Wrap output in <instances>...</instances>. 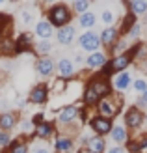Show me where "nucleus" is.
<instances>
[{
	"label": "nucleus",
	"instance_id": "23",
	"mask_svg": "<svg viewBox=\"0 0 147 153\" xmlns=\"http://www.w3.org/2000/svg\"><path fill=\"white\" fill-rule=\"evenodd\" d=\"M56 151L58 153H71L73 151V140L67 136H58L56 138Z\"/></svg>",
	"mask_w": 147,
	"mask_h": 153
},
{
	"label": "nucleus",
	"instance_id": "22",
	"mask_svg": "<svg viewBox=\"0 0 147 153\" xmlns=\"http://www.w3.org/2000/svg\"><path fill=\"white\" fill-rule=\"evenodd\" d=\"M82 99H84V105L88 106V108H91V106H97L99 105V95L95 94L93 90H91L88 84H86V88H84V95H82Z\"/></svg>",
	"mask_w": 147,
	"mask_h": 153
},
{
	"label": "nucleus",
	"instance_id": "8",
	"mask_svg": "<svg viewBox=\"0 0 147 153\" xmlns=\"http://www.w3.org/2000/svg\"><path fill=\"white\" fill-rule=\"evenodd\" d=\"M99 37H100V45L110 51L114 45H115V41L121 37V36H119V28H117V26H106L103 32H100Z\"/></svg>",
	"mask_w": 147,
	"mask_h": 153
},
{
	"label": "nucleus",
	"instance_id": "13",
	"mask_svg": "<svg viewBox=\"0 0 147 153\" xmlns=\"http://www.w3.org/2000/svg\"><path fill=\"white\" fill-rule=\"evenodd\" d=\"M35 69L41 76H50L54 73V69H56V65H54V60L50 56H41L35 64Z\"/></svg>",
	"mask_w": 147,
	"mask_h": 153
},
{
	"label": "nucleus",
	"instance_id": "1",
	"mask_svg": "<svg viewBox=\"0 0 147 153\" xmlns=\"http://www.w3.org/2000/svg\"><path fill=\"white\" fill-rule=\"evenodd\" d=\"M47 21L50 22L52 26H58V28H64L67 26L69 22H71L73 19V13L71 10L65 6V4H56V6H52L49 7V11H47Z\"/></svg>",
	"mask_w": 147,
	"mask_h": 153
},
{
	"label": "nucleus",
	"instance_id": "12",
	"mask_svg": "<svg viewBox=\"0 0 147 153\" xmlns=\"http://www.w3.org/2000/svg\"><path fill=\"white\" fill-rule=\"evenodd\" d=\"M132 84V75H130L129 71H123V73H117L114 76V82H112V88L115 90V91H125V90H129V86Z\"/></svg>",
	"mask_w": 147,
	"mask_h": 153
},
{
	"label": "nucleus",
	"instance_id": "26",
	"mask_svg": "<svg viewBox=\"0 0 147 153\" xmlns=\"http://www.w3.org/2000/svg\"><path fill=\"white\" fill-rule=\"evenodd\" d=\"M73 11L78 13V15L89 11V2L88 0H76V2H73Z\"/></svg>",
	"mask_w": 147,
	"mask_h": 153
},
{
	"label": "nucleus",
	"instance_id": "2",
	"mask_svg": "<svg viewBox=\"0 0 147 153\" xmlns=\"http://www.w3.org/2000/svg\"><path fill=\"white\" fill-rule=\"evenodd\" d=\"M145 123V114L142 108H138L136 105L129 106L123 116V125L127 127V131H138L142 125Z\"/></svg>",
	"mask_w": 147,
	"mask_h": 153
},
{
	"label": "nucleus",
	"instance_id": "35",
	"mask_svg": "<svg viewBox=\"0 0 147 153\" xmlns=\"http://www.w3.org/2000/svg\"><path fill=\"white\" fill-rule=\"evenodd\" d=\"M106 153H127V149L123 148V146H114L110 149H106Z\"/></svg>",
	"mask_w": 147,
	"mask_h": 153
},
{
	"label": "nucleus",
	"instance_id": "40",
	"mask_svg": "<svg viewBox=\"0 0 147 153\" xmlns=\"http://www.w3.org/2000/svg\"><path fill=\"white\" fill-rule=\"evenodd\" d=\"M145 123H147V112H145Z\"/></svg>",
	"mask_w": 147,
	"mask_h": 153
},
{
	"label": "nucleus",
	"instance_id": "3",
	"mask_svg": "<svg viewBox=\"0 0 147 153\" xmlns=\"http://www.w3.org/2000/svg\"><path fill=\"white\" fill-rule=\"evenodd\" d=\"M114 95V94H112ZM106 97V99H100L99 105H97V112H99V116H103V118H108V120H112L115 114L119 112V108L123 106V99H114V97Z\"/></svg>",
	"mask_w": 147,
	"mask_h": 153
},
{
	"label": "nucleus",
	"instance_id": "29",
	"mask_svg": "<svg viewBox=\"0 0 147 153\" xmlns=\"http://www.w3.org/2000/svg\"><path fill=\"white\" fill-rule=\"evenodd\" d=\"M10 153H28V146L22 144V142H19V140H15L10 146Z\"/></svg>",
	"mask_w": 147,
	"mask_h": 153
},
{
	"label": "nucleus",
	"instance_id": "16",
	"mask_svg": "<svg viewBox=\"0 0 147 153\" xmlns=\"http://www.w3.org/2000/svg\"><path fill=\"white\" fill-rule=\"evenodd\" d=\"M35 34L39 36L43 41H49L50 37H52V34H54V26L50 25L47 19L39 21V22H37V26H35Z\"/></svg>",
	"mask_w": 147,
	"mask_h": 153
},
{
	"label": "nucleus",
	"instance_id": "15",
	"mask_svg": "<svg viewBox=\"0 0 147 153\" xmlns=\"http://www.w3.org/2000/svg\"><path fill=\"white\" fill-rule=\"evenodd\" d=\"M108 60H110V58H108L104 52L99 51V52H93V54H89L86 58V65L89 67V69H100V67L108 62Z\"/></svg>",
	"mask_w": 147,
	"mask_h": 153
},
{
	"label": "nucleus",
	"instance_id": "4",
	"mask_svg": "<svg viewBox=\"0 0 147 153\" xmlns=\"http://www.w3.org/2000/svg\"><path fill=\"white\" fill-rule=\"evenodd\" d=\"M89 127H91V131L95 133V136H104L106 134H110L112 133V127H114V121L112 120H108V118H103V116H93L89 120Z\"/></svg>",
	"mask_w": 147,
	"mask_h": 153
},
{
	"label": "nucleus",
	"instance_id": "5",
	"mask_svg": "<svg viewBox=\"0 0 147 153\" xmlns=\"http://www.w3.org/2000/svg\"><path fill=\"white\" fill-rule=\"evenodd\" d=\"M78 45H80L82 51L89 52V54L99 52V47H103V45H100V37H99V34H95V32H86V34H82V36L78 37Z\"/></svg>",
	"mask_w": 147,
	"mask_h": 153
},
{
	"label": "nucleus",
	"instance_id": "31",
	"mask_svg": "<svg viewBox=\"0 0 147 153\" xmlns=\"http://www.w3.org/2000/svg\"><path fill=\"white\" fill-rule=\"evenodd\" d=\"M50 49H52V45H50L49 41H41V43H37V47H35V51L41 52L43 56H47L49 52H50Z\"/></svg>",
	"mask_w": 147,
	"mask_h": 153
},
{
	"label": "nucleus",
	"instance_id": "27",
	"mask_svg": "<svg viewBox=\"0 0 147 153\" xmlns=\"http://www.w3.org/2000/svg\"><path fill=\"white\" fill-rule=\"evenodd\" d=\"M100 21H103L106 26H112L115 22V13L112 10H104L103 13H100Z\"/></svg>",
	"mask_w": 147,
	"mask_h": 153
},
{
	"label": "nucleus",
	"instance_id": "17",
	"mask_svg": "<svg viewBox=\"0 0 147 153\" xmlns=\"http://www.w3.org/2000/svg\"><path fill=\"white\" fill-rule=\"evenodd\" d=\"M138 22V17L132 13H127V15H123V19H121V26H119V36L121 37H127V34L130 32V28H132L134 25Z\"/></svg>",
	"mask_w": 147,
	"mask_h": 153
},
{
	"label": "nucleus",
	"instance_id": "7",
	"mask_svg": "<svg viewBox=\"0 0 147 153\" xmlns=\"http://www.w3.org/2000/svg\"><path fill=\"white\" fill-rule=\"evenodd\" d=\"M80 116V108L76 105H67L60 110L58 114V123L60 125H71L76 121V118Z\"/></svg>",
	"mask_w": 147,
	"mask_h": 153
},
{
	"label": "nucleus",
	"instance_id": "24",
	"mask_svg": "<svg viewBox=\"0 0 147 153\" xmlns=\"http://www.w3.org/2000/svg\"><path fill=\"white\" fill-rule=\"evenodd\" d=\"M52 131H54V127H52L50 121H43V123L35 125V134H37V138H50Z\"/></svg>",
	"mask_w": 147,
	"mask_h": 153
},
{
	"label": "nucleus",
	"instance_id": "28",
	"mask_svg": "<svg viewBox=\"0 0 147 153\" xmlns=\"http://www.w3.org/2000/svg\"><path fill=\"white\" fill-rule=\"evenodd\" d=\"M132 88L136 90V94L143 95L145 91H147V80L145 79H136V80H132Z\"/></svg>",
	"mask_w": 147,
	"mask_h": 153
},
{
	"label": "nucleus",
	"instance_id": "18",
	"mask_svg": "<svg viewBox=\"0 0 147 153\" xmlns=\"http://www.w3.org/2000/svg\"><path fill=\"white\" fill-rule=\"evenodd\" d=\"M127 7L136 17H145L147 15V0H130L127 4Z\"/></svg>",
	"mask_w": 147,
	"mask_h": 153
},
{
	"label": "nucleus",
	"instance_id": "21",
	"mask_svg": "<svg viewBox=\"0 0 147 153\" xmlns=\"http://www.w3.org/2000/svg\"><path fill=\"white\" fill-rule=\"evenodd\" d=\"M17 123V114L15 112H4L2 116H0V131H10V129L15 127Z\"/></svg>",
	"mask_w": 147,
	"mask_h": 153
},
{
	"label": "nucleus",
	"instance_id": "14",
	"mask_svg": "<svg viewBox=\"0 0 147 153\" xmlns=\"http://www.w3.org/2000/svg\"><path fill=\"white\" fill-rule=\"evenodd\" d=\"M58 73H60V79H71L75 75V64L71 62L69 58H60L58 60Z\"/></svg>",
	"mask_w": 147,
	"mask_h": 153
},
{
	"label": "nucleus",
	"instance_id": "36",
	"mask_svg": "<svg viewBox=\"0 0 147 153\" xmlns=\"http://www.w3.org/2000/svg\"><path fill=\"white\" fill-rule=\"evenodd\" d=\"M32 17H34V15L30 13V11H22V13H21V19H22V22H26V25L32 21Z\"/></svg>",
	"mask_w": 147,
	"mask_h": 153
},
{
	"label": "nucleus",
	"instance_id": "37",
	"mask_svg": "<svg viewBox=\"0 0 147 153\" xmlns=\"http://www.w3.org/2000/svg\"><path fill=\"white\" fill-rule=\"evenodd\" d=\"M43 114H35V116L32 118V123H35V125H39V123H43Z\"/></svg>",
	"mask_w": 147,
	"mask_h": 153
},
{
	"label": "nucleus",
	"instance_id": "30",
	"mask_svg": "<svg viewBox=\"0 0 147 153\" xmlns=\"http://www.w3.org/2000/svg\"><path fill=\"white\" fill-rule=\"evenodd\" d=\"M140 34H142V25H140V22H136V25L130 28V32L127 34V39H138Z\"/></svg>",
	"mask_w": 147,
	"mask_h": 153
},
{
	"label": "nucleus",
	"instance_id": "20",
	"mask_svg": "<svg viewBox=\"0 0 147 153\" xmlns=\"http://www.w3.org/2000/svg\"><path fill=\"white\" fill-rule=\"evenodd\" d=\"M56 37H58L60 45H69V43L75 39V26L67 25V26H64V28H60L58 34H56Z\"/></svg>",
	"mask_w": 147,
	"mask_h": 153
},
{
	"label": "nucleus",
	"instance_id": "10",
	"mask_svg": "<svg viewBox=\"0 0 147 153\" xmlns=\"http://www.w3.org/2000/svg\"><path fill=\"white\" fill-rule=\"evenodd\" d=\"M134 64V60L130 58L127 52L125 54H119V56H114L110 58V65H112V71L117 75V73H123V71H127V67L129 65H132Z\"/></svg>",
	"mask_w": 147,
	"mask_h": 153
},
{
	"label": "nucleus",
	"instance_id": "33",
	"mask_svg": "<svg viewBox=\"0 0 147 153\" xmlns=\"http://www.w3.org/2000/svg\"><path fill=\"white\" fill-rule=\"evenodd\" d=\"M11 144V134L6 131H0V148H6Z\"/></svg>",
	"mask_w": 147,
	"mask_h": 153
},
{
	"label": "nucleus",
	"instance_id": "32",
	"mask_svg": "<svg viewBox=\"0 0 147 153\" xmlns=\"http://www.w3.org/2000/svg\"><path fill=\"white\" fill-rule=\"evenodd\" d=\"M125 149H129V153H142L138 140H129V142L125 144Z\"/></svg>",
	"mask_w": 147,
	"mask_h": 153
},
{
	"label": "nucleus",
	"instance_id": "11",
	"mask_svg": "<svg viewBox=\"0 0 147 153\" xmlns=\"http://www.w3.org/2000/svg\"><path fill=\"white\" fill-rule=\"evenodd\" d=\"M110 138L115 142V146H125V144L130 140V136H129V131H127L125 125H123V123H115L112 127Z\"/></svg>",
	"mask_w": 147,
	"mask_h": 153
},
{
	"label": "nucleus",
	"instance_id": "38",
	"mask_svg": "<svg viewBox=\"0 0 147 153\" xmlns=\"http://www.w3.org/2000/svg\"><path fill=\"white\" fill-rule=\"evenodd\" d=\"M32 153H49V149L45 148V146H37V148H35Z\"/></svg>",
	"mask_w": 147,
	"mask_h": 153
},
{
	"label": "nucleus",
	"instance_id": "9",
	"mask_svg": "<svg viewBox=\"0 0 147 153\" xmlns=\"http://www.w3.org/2000/svg\"><path fill=\"white\" fill-rule=\"evenodd\" d=\"M49 94H50V88L47 86V84H37V86H34L32 90H30V101H32L34 105H45L49 99Z\"/></svg>",
	"mask_w": 147,
	"mask_h": 153
},
{
	"label": "nucleus",
	"instance_id": "19",
	"mask_svg": "<svg viewBox=\"0 0 147 153\" xmlns=\"http://www.w3.org/2000/svg\"><path fill=\"white\" fill-rule=\"evenodd\" d=\"M106 140L103 136H91L88 140V151L89 153H106Z\"/></svg>",
	"mask_w": 147,
	"mask_h": 153
},
{
	"label": "nucleus",
	"instance_id": "39",
	"mask_svg": "<svg viewBox=\"0 0 147 153\" xmlns=\"http://www.w3.org/2000/svg\"><path fill=\"white\" fill-rule=\"evenodd\" d=\"M75 60H76V64H82V62H84V58H82L80 54H76V56H75Z\"/></svg>",
	"mask_w": 147,
	"mask_h": 153
},
{
	"label": "nucleus",
	"instance_id": "25",
	"mask_svg": "<svg viewBox=\"0 0 147 153\" xmlns=\"http://www.w3.org/2000/svg\"><path fill=\"white\" fill-rule=\"evenodd\" d=\"M95 22H97V17L93 11H86V13L78 15V25L82 28H91V26H95Z\"/></svg>",
	"mask_w": 147,
	"mask_h": 153
},
{
	"label": "nucleus",
	"instance_id": "34",
	"mask_svg": "<svg viewBox=\"0 0 147 153\" xmlns=\"http://www.w3.org/2000/svg\"><path fill=\"white\" fill-rule=\"evenodd\" d=\"M138 144H140V151H142V153L147 151V133H143V136L138 140Z\"/></svg>",
	"mask_w": 147,
	"mask_h": 153
},
{
	"label": "nucleus",
	"instance_id": "6",
	"mask_svg": "<svg viewBox=\"0 0 147 153\" xmlns=\"http://www.w3.org/2000/svg\"><path fill=\"white\" fill-rule=\"evenodd\" d=\"M88 86L99 95V99H106V97H110L114 94V88H112L110 80H104V79H100V76H97V75L88 82Z\"/></svg>",
	"mask_w": 147,
	"mask_h": 153
}]
</instances>
